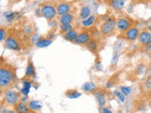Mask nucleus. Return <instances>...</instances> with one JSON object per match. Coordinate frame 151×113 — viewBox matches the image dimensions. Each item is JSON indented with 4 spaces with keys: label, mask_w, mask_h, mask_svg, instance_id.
<instances>
[{
    "label": "nucleus",
    "mask_w": 151,
    "mask_h": 113,
    "mask_svg": "<svg viewBox=\"0 0 151 113\" xmlns=\"http://www.w3.org/2000/svg\"><path fill=\"white\" fill-rule=\"evenodd\" d=\"M16 82V74L9 65L2 64L0 67V87L5 91Z\"/></svg>",
    "instance_id": "1"
},
{
    "label": "nucleus",
    "mask_w": 151,
    "mask_h": 113,
    "mask_svg": "<svg viewBox=\"0 0 151 113\" xmlns=\"http://www.w3.org/2000/svg\"><path fill=\"white\" fill-rule=\"evenodd\" d=\"M116 30V18L107 15L106 19H103V22L99 26V32L104 37L110 36Z\"/></svg>",
    "instance_id": "2"
},
{
    "label": "nucleus",
    "mask_w": 151,
    "mask_h": 113,
    "mask_svg": "<svg viewBox=\"0 0 151 113\" xmlns=\"http://www.w3.org/2000/svg\"><path fill=\"white\" fill-rule=\"evenodd\" d=\"M40 13L42 18H45L47 22L56 20L58 17V13H57L56 5L50 2H45L41 4L40 6Z\"/></svg>",
    "instance_id": "3"
},
{
    "label": "nucleus",
    "mask_w": 151,
    "mask_h": 113,
    "mask_svg": "<svg viewBox=\"0 0 151 113\" xmlns=\"http://www.w3.org/2000/svg\"><path fill=\"white\" fill-rule=\"evenodd\" d=\"M21 93L20 92L14 91V89H7L5 91L3 94L2 104L6 105L7 107H14L17 104L21 101Z\"/></svg>",
    "instance_id": "4"
},
{
    "label": "nucleus",
    "mask_w": 151,
    "mask_h": 113,
    "mask_svg": "<svg viewBox=\"0 0 151 113\" xmlns=\"http://www.w3.org/2000/svg\"><path fill=\"white\" fill-rule=\"evenodd\" d=\"M131 26H133V25H132V21L129 18L123 16L116 18V30L123 33V34L129 30Z\"/></svg>",
    "instance_id": "5"
},
{
    "label": "nucleus",
    "mask_w": 151,
    "mask_h": 113,
    "mask_svg": "<svg viewBox=\"0 0 151 113\" xmlns=\"http://www.w3.org/2000/svg\"><path fill=\"white\" fill-rule=\"evenodd\" d=\"M56 9H57V13H58V17H60L72 12L73 5L67 1H60L56 4Z\"/></svg>",
    "instance_id": "6"
},
{
    "label": "nucleus",
    "mask_w": 151,
    "mask_h": 113,
    "mask_svg": "<svg viewBox=\"0 0 151 113\" xmlns=\"http://www.w3.org/2000/svg\"><path fill=\"white\" fill-rule=\"evenodd\" d=\"M4 45L6 48H8L9 50H12V51H21L22 50L20 41H19L17 38L13 35H9L6 41H4Z\"/></svg>",
    "instance_id": "7"
},
{
    "label": "nucleus",
    "mask_w": 151,
    "mask_h": 113,
    "mask_svg": "<svg viewBox=\"0 0 151 113\" xmlns=\"http://www.w3.org/2000/svg\"><path fill=\"white\" fill-rule=\"evenodd\" d=\"M92 40V36H91V32L89 30H80L78 32V35L76 39L74 44H78V45H83V46H86L89 41Z\"/></svg>",
    "instance_id": "8"
},
{
    "label": "nucleus",
    "mask_w": 151,
    "mask_h": 113,
    "mask_svg": "<svg viewBox=\"0 0 151 113\" xmlns=\"http://www.w3.org/2000/svg\"><path fill=\"white\" fill-rule=\"evenodd\" d=\"M123 35H124V38L127 41L132 42V41H135L136 40L138 41V38L140 35V30L136 26H131L127 31H126Z\"/></svg>",
    "instance_id": "9"
},
{
    "label": "nucleus",
    "mask_w": 151,
    "mask_h": 113,
    "mask_svg": "<svg viewBox=\"0 0 151 113\" xmlns=\"http://www.w3.org/2000/svg\"><path fill=\"white\" fill-rule=\"evenodd\" d=\"M138 42L143 46L151 45V33L147 29L141 30L138 38Z\"/></svg>",
    "instance_id": "10"
},
{
    "label": "nucleus",
    "mask_w": 151,
    "mask_h": 113,
    "mask_svg": "<svg viewBox=\"0 0 151 113\" xmlns=\"http://www.w3.org/2000/svg\"><path fill=\"white\" fill-rule=\"evenodd\" d=\"M92 15H93V9L91 6H89V5H83V6L80 7L78 11V19L80 21H83Z\"/></svg>",
    "instance_id": "11"
},
{
    "label": "nucleus",
    "mask_w": 151,
    "mask_h": 113,
    "mask_svg": "<svg viewBox=\"0 0 151 113\" xmlns=\"http://www.w3.org/2000/svg\"><path fill=\"white\" fill-rule=\"evenodd\" d=\"M94 98H96V103L98 107H100L101 108L106 107L107 104V98H106V93L103 89H97V91L93 93Z\"/></svg>",
    "instance_id": "12"
},
{
    "label": "nucleus",
    "mask_w": 151,
    "mask_h": 113,
    "mask_svg": "<svg viewBox=\"0 0 151 113\" xmlns=\"http://www.w3.org/2000/svg\"><path fill=\"white\" fill-rule=\"evenodd\" d=\"M121 44H120V41H118V42H116L114 47H113V53H112V59H111V66H115L119 60V58L121 56Z\"/></svg>",
    "instance_id": "13"
},
{
    "label": "nucleus",
    "mask_w": 151,
    "mask_h": 113,
    "mask_svg": "<svg viewBox=\"0 0 151 113\" xmlns=\"http://www.w3.org/2000/svg\"><path fill=\"white\" fill-rule=\"evenodd\" d=\"M36 77H37V75H36V70H35L34 65H33L31 61H28L26 70H25V78L36 80Z\"/></svg>",
    "instance_id": "14"
},
{
    "label": "nucleus",
    "mask_w": 151,
    "mask_h": 113,
    "mask_svg": "<svg viewBox=\"0 0 151 113\" xmlns=\"http://www.w3.org/2000/svg\"><path fill=\"white\" fill-rule=\"evenodd\" d=\"M80 89L85 93H94L97 91V86L93 81H87L82 84Z\"/></svg>",
    "instance_id": "15"
},
{
    "label": "nucleus",
    "mask_w": 151,
    "mask_h": 113,
    "mask_svg": "<svg viewBox=\"0 0 151 113\" xmlns=\"http://www.w3.org/2000/svg\"><path fill=\"white\" fill-rule=\"evenodd\" d=\"M58 22L60 25H72L75 22V15L73 12L65 14V15L58 17Z\"/></svg>",
    "instance_id": "16"
},
{
    "label": "nucleus",
    "mask_w": 151,
    "mask_h": 113,
    "mask_svg": "<svg viewBox=\"0 0 151 113\" xmlns=\"http://www.w3.org/2000/svg\"><path fill=\"white\" fill-rule=\"evenodd\" d=\"M96 14H93L92 16H90L89 18L85 19L83 21H80V26H81L83 28H91L93 27L96 23Z\"/></svg>",
    "instance_id": "17"
},
{
    "label": "nucleus",
    "mask_w": 151,
    "mask_h": 113,
    "mask_svg": "<svg viewBox=\"0 0 151 113\" xmlns=\"http://www.w3.org/2000/svg\"><path fill=\"white\" fill-rule=\"evenodd\" d=\"M27 105L30 109V112H33V113H37L42 108V104L39 100H30L27 103Z\"/></svg>",
    "instance_id": "18"
},
{
    "label": "nucleus",
    "mask_w": 151,
    "mask_h": 113,
    "mask_svg": "<svg viewBox=\"0 0 151 113\" xmlns=\"http://www.w3.org/2000/svg\"><path fill=\"white\" fill-rule=\"evenodd\" d=\"M78 30L77 28H74L73 30H71L69 32H67L66 34L63 35V39L66 41H70V42H75L76 39H77V37L78 35Z\"/></svg>",
    "instance_id": "19"
},
{
    "label": "nucleus",
    "mask_w": 151,
    "mask_h": 113,
    "mask_svg": "<svg viewBox=\"0 0 151 113\" xmlns=\"http://www.w3.org/2000/svg\"><path fill=\"white\" fill-rule=\"evenodd\" d=\"M13 108L16 113H30V109H29V107H28L27 104L23 103L21 101L19 102Z\"/></svg>",
    "instance_id": "20"
},
{
    "label": "nucleus",
    "mask_w": 151,
    "mask_h": 113,
    "mask_svg": "<svg viewBox=\"0 0 151 113\" xmlns=\"http://www.w3.org/2000/svg\"><path fill=\"white\" fill-rule=\"evenodd\" d=\"M52 44H53V40H50L46 37H42V39L36 44V47L37 48H46V47L50 46Z\"/></svg>",
    "instance_id": "21"
},
{
    "label": "nucleus",
    "mask_w": 151,
    "mask_h": 113,
    "mask_svg": "<svg viewBox=\"0 0 151 113\" xmlns=\"http://www.w3.org/2000/svg\"><path fill=\"white\" fill-rule=\"evenodd\" d=\"M17 15H20V14L18 12H14L12 11H6L3 12V16L5 19H6V21L8 23H12V22L15 21L17 18Z\"/></svg>",
    "instance_id": "22"
},
{
    "label": "nucleus",
    "mask_w": 151,
    "mask_h": 113,
    "mask_svg": "<svg viewBox=\"0 0 151 113\" xmlns=\"http://www.w3.org/2000/svg\"><path fill=\"white\" fill-rule=\"evenodd\" d=\"M110 6L114 11H121L126 6V1L124 0H112L110 2Z\"/></svg>",
    "instance_id": "23"
},
{
    "label": "nucleus",
    "mask_w": 151,
    "mask_h": 113,
    "mask_svg": "<svg viewBox=\"0 0 151 113\" xmlns=\"http://www.w3.org/2000/svg\"><path fill=\"white\" fill-rule=\"evenodd\" d=\"M86 48L93 52V53H96V52L98 51V48H99V44H98V41L96 40V39H92L91 41H89V44L86 45Z\"/></svg>",
    "instance_id": "24"
},
{
    "label": "nucleus",
    "mask_w": 151,
    "mask_h": 113,
    "mask_svg": "<svg viewBox=\"0 0 151 113\" xmlns=\"http://www.w3.org/2000/svg\"><path fill=\"white\" fill-rule=\"evenodd\" d=\"M66 97H68L69 99H78L79 98L80 96L82 95V93L77 91V89H69V91L66 92Z\"/></svg>",
    "instance_id": "25"
},
{
    "label": "nucleus",
    "mask_w": 151,
    "mask_h": 113,
    "mask_svg": "<svg viewBox=\"0 0 151 113\" xmlns=\"http://www.w3.org/2000/svg\"><path fill=\"white\" fill-rule=\"evenodd\" d=\"M74 28H76L74 26V25L72 24V25H60L59 26V31L63 35L66 34L67 32L71 31V30H73Z\"/></svg>",
    "instance_id": "26"
},
{
    "label": "nucleus",
    "mask_w": 151,
    "mask_h": 113,
    "mask_svg": "<svg viewBox=\"0 0 151 113\" xmlns=\"http://www.w3.org/2000/svg\"><path fill=\"white\" fill-rule=\"evenodd\" d=\"M23 32L24 34H25L26 36H28V37H31L34 33H33V28H32V26L30 25V24H27V25H25V26H24L23 28Z\"/></svg>",
    "instance_id": "27"
},
{
    "label": "nucleus",
    "mask_w": 151,
    "mask_h": 113,
    "mask_svg": "<svg viewBox=\"0 0 151 113\" xmlns=\"http://www.w3.org/2000/svg\"><path fill=\"white\" fill-rule=\"evenodd\" d=\"M112 94H113V95H114L121 103H125V101H126V96L119 91V89H114V91L112 92Z\"/></svg>",
    "instance_id": "28"
},
{
    "label": "nucleus",
    "mask_w": 151,
    "mask_h": 113,
    "mask_svg": "<svg viewBox=\"0 0 151 113\" xmlns=\"http://www.w3.org/2000/svg\"><path fill=\"white\" fill-rule=\"evenodd\" d=\"M145 71H146V67H145V65L144 63H140L136 66V68H135V72L136 74H138V75H142V74H144L145 73Z\"/></svg>",
    "instance_id": "29"
},
{
    "label": "nucleus",
    "mask_w": 151,
    "mask_h": 113,
    "mask_svg": "<svg viewBox=\"0 0 151 113\" xmlns=\"http://www.w3.org/2000/svg\"><path fill=\"white\" fill-rule=\"evenodd\" d=\"M119 91L124 94L125 96H129L131 94V92H132V89L131 87L129 86H121L119 88Z\"/></svg>",
    "instance_id": "30"
},
{
    "label": "nucleus",
    "mask_w": 151,
    "mask_h": 113,
    "mask_svg": "<svg viewBox=\"0 0 151 113\" xmlns=\"http://www.w3.org/2000/svg\"><path fill=\"white\" fill-rule=\"evenodd\" d=\"M9 37L8 35V30L6 29L5 27H1L0 28V41L1 42H4L6 41V39Z\"/></svg>",
    "instance_id": "31"
},
{
    "label": "nucleus",
    "mask_w": 151,
    "mask_h": 113,
    "mask_svg": "<svg viewBox=\"0 0 151 113\" xmlns=\"http://www.w3.org/2000/svg\"><path fill=\"white\" fill-rule=\"evenodd\" d=\"M22 87L28 89H31V88L33 87L32 80L31 79H27V78H25L24 80H22Z\"/></svg>",
    "instance_id": "32"
},
{
    "label": "nucleus",
    "mask_w": 151,
    "mask_h": 113,
    "mask_svg": "<svg viewBox=\"0 0 151 113\" xmlns=\"http://www.w3.org/2000/svg\"><path fill=\"white\" fill-rule=\"evenodd\" d=\"M42 36L40 34H38V33H34L31 37H30V42L33 44V45H36V44L38 41H39L41 39H42Z\"/></svg>",
    "instance_id": "33"
},
{
    "label": "nucleus",
    "mask_w": 151,
    "mask_h": 113,
    "mask_svg": "<svg viewBox=\"0 0 151 113\" xmlns=\"http://www.w3.org/2000/svg\"><path fill=\"white\" fill-rule=\"evenodd\" d=\"M143 89L145 92H151V81L148 78L145 81V83L143 85Z\"/></svg>",
    "instance_id": "34"
},
{
    "label": "nucleus",
    "mask_w": 151,
    "mask_h": 113,
    "mask_svg": "<svg viewBox=\"0 0 151 113\" xmlns=\"http://www.w3.org/2000/svg\"><path fill=\"white\" fill-rule=\"evenodd\" d=\"M48 26H49L51 28H53V30H54L56 27H58V28H59L60 24H59L58 20H52V21H49V22H48Z\"/></svg>",
    "instance_id": "35"
},
{
    "label": "nucleus",
    "mask_w": 151,
    "mask_h": 113,
    "mask_svg": "<svg viewBox=\"0 0 151 113\" xmlns=\"http://www.w3.org/2000/svg\"><path fill=\"white\" fill-rule=\"evenodd\" d=\"M20 93H21V95L22 96H28V94H29L30 92V89H26V88H21L20 89Z\"/></svg>",
    "instance_id": "36"
},
{
    "label": "nucleus",
    "mask_w": 151,
    "mask_h": 113,
    "mask_svg": "<svg viewBox=\"0 0 151 113\" xmlns=\"http://www.w3.org/2000/svg\"><path fill=\"white\" fill-rule=\"evenodd\" d=\"M1 113H16L15 110H14V108H9V107H7V108H3L2 107V110H1Z\"/></svg>",
    "instance_id": "37"
},
{
    "label": "nucleus",
    "mask_w": 151,
    "mask_h": 113,
    "mask_svg": "<svg viewBox=\"0 0 151 113\" xmlns=\"http://www.w3.org/2000/svg\"><path fill=\"white\" fill-rule=\"evenodd\" d=\"M101 113H113V112L111 111V108H109L107 107H104L101 108Z\"/></svg>",
    "instance_id": "38"
},
{
    "label": "nucleus",
    "mask_w": 151,
    "mask_h": 113,
    "mask_svg": "<svg viewBox=\"0 0 151 113\" xmlns=\"http://www.w3.org/2000/svg\"><path fill=\"white\" fill-rule=\"evenodd\" d=\"M54 37H55V32H54V30L50 31L48 33V35H46V38H48V39H50V40H53Z\"/></svg>",
    "instance_id": "39"
},
{
    "label": "nucleus",
    "mask_w": 151,
    "mask_h": 113,
    "mask_svg": "<svg viewBox=\"0 0 151 113\" xmlns=\"http://www.w3.org/2000/svg\"><path fill=\"white\" fill-rule=\"evenodd\" d=\"M112 86H113V84H112V82L111 81V80H108V81L105 83V88L106 89H111Z\"/></svg>",
    "instance_id": "40"
},
{
    "label": "nucleus",
    "mask_w": 151,
    "mask_h": 113,
    "mask_svg": "<svg viewBox=\"0 0 151 113\" xmlns=\"http://www.w3.org/2000/svg\"><path fill=\"white\" fill-rule=\"evenodd\" d=\"M30 100H29V98H28V96H22L21 97V102H23V103H28Z\"/></svg>",
    "instance_id": "41"
},
{
    "label": "nucleus",
    "mask_w": 151,
    "mask_h": 113,
    "mask_svg": "<svg viewBox=\"0 0 151 113\" xmlns=\"http://www.w3.org/2000/svg\"><path fill=\"white\" fill-rule=\"evenodd\" d=\"M94 67H96V69L98 70V71H101L102 70V65L100 63H96V65H94Z\"/></svg>",
    "instance_id": "42"
},
{
    "label": "nucleus",
    "mask_w": 151,
    "mask_h": 113,
    "mask_svg": "<svg viewBox=\"0 0 151 113\" xmlns=\"http://www.w3.org/2000/svg\"><path fill=\"white\" fill-rule=\"evenodd\" d=\"M145 47L146 48V49H145L146 51H148V52H150V51H151V45H147V46H145Z\"/></svg>",
    "instance_id": "43"
},
{
    "label": "nucleus",
    "mask_w": 151,
    "mask_h": 113,
    "mask_svg": "<svg viewBox=\"0 0 151 113\" xmlns=\"http://www.w3.org/2000/svg\"><path fill=\"white\" fill-rule=\"evenodd\" d=\"M146 29H147V30L151 33V25H150V24H149V25H148L147 26H146Z\"/></svg>",
    "instance_id": "44"
},
{
    "label": "nucleus",
    "mask_w": 151,
    "mask_h": 113,
    "mask_svg": "<svg viewBox=\"0 0 151 113\" xmlns=\"http://www.w3.org/2000/svg\"><path fill=\"white\" fill-rule=\"evenodd\" d=\"M148 107L151 108V98L149 99V101H148Z\"/></svg>",
    "instance_id": "45"
},
{
    "label": "nucleus",
    "mask_w": 151,
    "mask_h": 113,
    "mask_svg": "<svg viewBox=\"0 0 151 113\" xmlns=\"http://www.w3.org/2000/svg\"><path fill=\"white\" fill-rule=\"evenodd\" d=\"M148 79L151 81V72H150V73H149V74H148Z\"/></svg>",
    "instance_id": "46"
},
{
    "label": "nucleus",
    "mask_w": 151,
    "mask_h": 113,
    "mask_svg": "<svg viewBox=\"0 0 151 113\" xmlns=\"http://www.w3.org/2000/svg\"><path fill=\"white\" fill-rule=\"evenodd\" d=\"M33 87H34V89H38V88H39V87L37 86V85H33Z\"/></svg>",
    "instance_id": "47"
},
{
    "label": "nucleus",
    "mask_w": 151,
    "mask_h": 113,
    "mask_svg": "<svg viewBox=\"0 0 151 113\" xmlns=\"http://www.w3.org/2000/svg\"><path fill=\"white\" fill-rule=\"evenodd\" d=\"M149 9H151V1H150V2H149Z\"/></svg>",
    "instance_id": "48"
},
{
    "label": "nucleus",
    "mask_w": 151,
    "mask_h": 113,
    "mask_svg": "<svg viewBox=\"0 0 151 113\" xmlns=\"http://www.w3.org/2000/svg\"><path fill=\"white\" fill-rule=\"evenodd\" d=\"M139 113H146V112H145V111H142V112H139Z\"/></svg>",
    "instance_id": "49"
},
{
    "label": "nucleus",
    "mask_w": 151,
    "mask_h": 113,
    "mask_svg": "<svg viewBox=\"0 0 151 113\" xmlns=\"http://www.w3.org/2000/svg\"><path fill=\"white\" fill-rule=\"evenodd\" d=\"M150 25H151V18H150Z\"/></svg>",
    "instance_id": "50"
},
{
    "label": "nucleus",
    "mask_w": 151,
    "mask_h": 113,
    "mask_svg": "<svg viewBox=\"0 0 151 113\" xmlns=\"http://www.w3.org/2000/svg\"><path fill=\"white\" fill-rule=\"evenodd\" d=\"M30 113H33V112H30Z\"/></svg>",
    "instance_id": "51"
}]
</instances>
